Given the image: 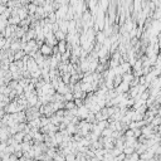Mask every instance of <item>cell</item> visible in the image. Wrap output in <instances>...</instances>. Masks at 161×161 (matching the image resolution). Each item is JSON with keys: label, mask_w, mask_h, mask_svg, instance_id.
Instances as JSON below:
<instances>
[{"label": "cell", "mask_w": 161, "mask_h": 161, "mask_svg": "<svg viewBox=\"0 0 161 161\" xmlns=\"http://www.w3.org/2000/svg\"><path fill=\"white\" fill-rule=\"evenodd\" d=\"M150 123H151L152 126H160L161 125V116L160 115H156L155 117L151 120V122H150Z\"/></svg>", "instance_id": "ba28073f"}, {"label": "cell", "mask_w": 161, "mask_h": 161, "mask_svg": "<svg viewBox=\"0 0 161 161\" xmlns=\"http://www.w3.org/2000/svg\"><path fill=\"white\" fill-rule=\"evenodd\" d=\"M125 137H135V132H133V130L128 128L127 131L125 132Z\"/></svg>", "instance_id": "9a60e30c"}, {"label": "cell", "mask_w": 161, "mask_h": 161, "mask_svg": "<svg viewBox=\"0 0 161 161\" xmlns=\"http://www.w3.org/2000/svg\"><path fill=\"white\" fill-rule=\"evenodd\" d=\"M40 54L44 57H50V56H53V47H50V46H48L47 43H44L40 46Z\"/></svg>", "instance_id": "6da1fadb"}, {"label": "cell", "mask_w": 161, "mask_h": 161, "mask_svg": "<svg viewBox=\"0 0 161 161\" xmlns=\"http://www.w3.org/2000/svg\"><path fill=\"white\" fill-rule=\"evenodd\" d=\"M20 49H22V44H20L19 42L10 44V50H12V52H18V50H20Z\"/></svg>", "instance_id": "52a82bcc"}, {"label": "cell", "mask_w": 161, "mask_h": 161, "mask_svg": "<svg viewBox=\"0 0 161 161\" xmlns=\"http://www.w3.org/2000/svg\"><path fill=\"white\" fill-rule=\"evenodd\" d=\"M3 115H4V111H3V109H1V108H0V118H1V117H3Z\"/></svg>", "instance_id": "ac0fdd59"}, {"label": "cell", "mask_w": 161, "mask_h": 161, "mask_svg": "<svg viewBox=\"0 0 161 161\" xmlns=\"http://www.w3.org/2000/svg\"><path fill=\"white\" fill-rule=\"evenodd\" d=\"M57 47H58V52H59L60 54L64 53L66 50H68V47H67L66 40H59V42H58V44H57Z\"/></svg>", "instance_id": "7a4b0ae2"}, {"label": "cell", "mask_w": 161, "mask_h": 161, "mask_svg": "<svg viewBox=\"0 0 161 161\" xmlns=\"http://www.w3.org/2000/svg\"><path fill=\"white\" fill-rule=\"evenodd\" d=\"M126 157H127V159L130 160V161H139L140 160V155L137 152H132L131 155H126Z\"/></svg>", "instance_id": "30bf717a"}, {"label": "cell", "mask_w": 161, "mask_h": 161, "mask_svg": "<svg viewBox=\"0 0 161 161\" xmlns=\"http://www.w3.org/2000/svg\"><path fill=\"white\" fill-rule=\"evenodd\" d=\"M30 149H32V142H26V141H24V142L22 143V151L26 152V151H29Z\"/></svg>", "instance_id": "7c38bea8"}, {"label": "cell", "mask_w": 161, "mask_h": 161, "mask_svg": "<svg viewBox=\"0 0 161 161\" xmlns=\"http://www.w3.org/2000/svg\"><path fill=\"white\" fill-rule=\"evenodd\" d=\"M66 34L67 33H64V32H62L60 29H58L54 32V37H56V39L59 42V40H66Z\"/></svg>", "instance_id": "3957f363"}, {"label": "cell", "mask_w": 161, "mask_h": 161, "mask_svg": "<svg viewBox=\"0 0 161 161\" xmlns=\"http://www.w3.org/2000/svg\"><path fill=\"white\" fill-rule=\"evenodd\" d=\"M25 56V52H24V50H18V52L15 53V56H14V59L15 60H19V59H23V57Z\"/></svg>", "instance_id": "4fadbf2b"}, {"label": "cell", "mask_w": 161, "mask_h": 161, "mask_svg": "<svg viewBox=\"0 0 161 161\" xmlns=\"http://www.w3.org/2000/svg\"><path fill=\"white\" fill-rule=\"evenodd\" d=\"M125 157H126V155L122 152V154H120V155L115 156L113 157V161H123V160H125Z\"/></svg>", "instance_id": "e0dca14e"}, {"label": "cell", "mask_w": 161, "mask_h": 161, "mask_svg": "<svg viewBox=\"0 0 161 161\" xmlns=\"http://www.w3.org/2000/svg\"><path fill=\"white\" fill-rule=\"evenodd\" d=\"M122 152L125 154V155H131L132 152H135V147H132V146H125V147H123V150H122Z\"/></svg>", "instance_id": "8fae6325"}, {"label": "cell", "mask_w": 161, "mask_h": 161, "mask_svg": "<svg viewBox=\"0 0 161 161\" xmlns=\"http://www.w3.org/2000/svg\"><path fill=\"white\" fill-rule=\"evenodd\" d=\"M160 145H161V141H160Z\"/></svg>", "instance_id": "ffe728a7"}, {"label": "cell", "mask_w": 161, "mask_h": 161, "mask_svg": "<svg viewBox=\"0 0 161 161\" xmlns=\"http://www.w3.org/2000/svg\"><path fill=\"white\" fill-rule=\"evenodd\" d=\"M24 135L25 133L24 132H18V133H14V140H15V142H18V143H20L24 140Z\"/></svg>", "instance_id": "9c48e42d"}, {"label": "cell", "mask_w": 161, "mask_h": 161, "mask_svg": "<svg viewBox=\"0 0 161 161\" xmlns=\"http://www.w3.org/2000/svg\"><path fill=\"white\" fill-rule=\"evenodd\" d=\"M133 74H132V72H126V73H123L122 74V81L123 82H127V83H131V81L133 79Z\"/></svg>", "instance_id": "277c9868"}, {"label": "cell", "mask_w": 161, "mask_h": 161, "mask_svg": "<svg viewBox=\"0 0 161 161\" xmlns=\"http://www.w3.org/2000/svg\"><path fill=\"white\" fill-rule=\"evenodd\" d=\"M64 157H66V161H76V154H74V152L67 154Z\"/></svg>", "instance_id": "5bb4252c"}, {"label": "cell", "mask_w": 161, "mask_h": 161, "mask_svg": "<svg viewBox=\"0 0 161 161\" xmlns=\"http://www.w3.org/2000/svg\"><path fill=\"white\" fill-rule=\"evenodd\" d=\"M0 128H1V122H0Z\"/></svg>", "instance_id": "d6986e66"}, {"label": "cell", "mask_w": 161, "mask_h": 161, "mask_svg": "<svg viewBox=\"0 0 161 161\" xmlns=\"http://www.w3.org/2000/svg\"><path fill=\"white\" fill-rule=\"evenodd\" d=\"M37 8H38V6H37L35 4H29V5H28V9H29L30 14H34V13L37 12Z\"/></svg>", "instance_id": "2e32d148"}, {"label": "cell", "mask_w": 161, "mask_h": 161, "mask_svg": "<svg viewBox=\"0 0 161 161\" xmlns=\"http://www.w3.org/2000/svg\"><path fill=\"white\" fill-rule=\"evenodd\" d=\"M106 38H107V37L105 35V33H103V32H98V33H97V37H96V40H97L98 43L103 44V42L106 40Z\"/></svg>", "instance_id": "5b68a950"}, {"label": "cell", "mask_w": 161, "mask_h": 161, "mask_svg": "<svg viewBox=\"0 0 161 161\" xmlns=\"http://www.w3.org/2000/svg\"><path fill=\"white\" fill-rule=\"evenodd\" d=\"M66 109L67 111H73V109H76L77 108V106H76V103H74V101H68V102H66Z\"/></svg>", "instance_id": "8992f818"}]
</instances>
